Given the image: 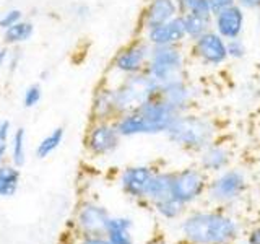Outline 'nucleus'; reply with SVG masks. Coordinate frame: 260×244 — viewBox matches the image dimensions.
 Segmentation results:
<instances>
[{
	"label": "nucleus",
	"mask_w": 260,
	"mask_h": 244,
	"mask_svg": "<svg viewBox=\"0 0 260 244\" xmlns=\"http://www.w3.org/2000/svg\"><path fill=\"white\" fill-rule=\"evenodd\" d=\"M187 244H231L239 236V223L221 210H200L187 215L181 226Z\"/></svg>",
	"instance_id": "obj_1"
},
{
	"label": "nucleus",
	"mask_w": 260,
	"mask_h": 244,
	"mask_svg": "<svg viewBox=\"0 0 260 244\" xmlns=\"http://www.w3.org/2000/svg\"><path fill=\"white\" fill-rule=\"evenodd\" d=\"M216 135L218 130L213 120L190 111L179 114L174 124L166 132L171 143L195 153H200L205 146L216 142Z\"/></svg>",
	"instance_id": "obj_2"
},
{
	"label": "nucleus",
	"mask_w": 260,
	"mask_h": 244,
	"mask_svg": "<svg viewBox=\"0 0 260 244\" xmlns=\"http://www.w3.org/2000/svg\"><path fill=\"white\" fill-rule=\"evenodd\" d=\"M114 89V106H116L117 117L122 114L138 109L145 103L159 95V83L154 81L148 73H135L124 77Z\"/></svg>",
	"instance_id": "obj_3"
},
{
	"label": "nucleus",
	"mask_w": 260,
	"mask_h": 244,
	"mask_svg": "<svg viewBox=\"0 0 260 244\" xmlns=\"http://www.w3.org/2000/svg\"><path fill=\"white\" fill-rule=\"evenodd\" d=\"M185 55L181 46H151L146 73L159 85L185 77Z\"/></svg>",
	"instance_id": "obj_4"
},
{
	"label": "nucleus",
	"mask_w": 260,
	"mask_h": 244,
	"mask_svg": "<svg viewBox=\"0 0 260 244\" xmlns=\"http://www.w3.org/2000/svg\"><path fill=\"white\" fill-rule=\"evenodd\" d=\"M247 191V176L239 168H228L208 181L207 195L215 203H233Z\"/></svg>",
	"instance_id": "obj_5"
},
{
	"label": "nucleus",
	"mask_w": 260,
	"mask_h": 244,
	"mask_svg": "<svg viewBox=\"0 0 260 244\" xmlns=\"http://www.w3.org/2000/svg\"><path fill=\"white\" fill-rule=\"evenodd\" d=\"M208 177L199 166H187L173 173V197L184 207L192 205L207 194Z\"/></svg>",
	"instance_id": "obj_6"
},
{
	"label": "nucleus",
	"mask_w": 260,
	"mask_h": 244,
	"mask_svg": "<svg viewBox=\"0 0 260 244\" xmlns=\"http://www.w3.org/2000/svg\"><path fill=\"white\" fill-rule=\"evenodd\" d=\"M138 112L143 127V135H154V134H166L177 119L179 112L165 103L159 96L153 98L148 103L140 106Z\"/></svg>",
	"instance_id": "obj_7"
},
{
	"label": "nucleus",
	"mask_w": 260,
	"mask_h": 244,
	"mask_svg": "<svg viewBox=\"0 0 260 244\" xmlns=\"http://www.w3.org/2000/svg\"><path fill=\"white\" fill-rule=\"evenodd\" d=\"M193 55L205 65V67L218 69L228 60L226 39H223L216 31L210 29L195 41H192Z\"/></svg>",
	"instance_id": "obj_8"
},
{
	"label": "nucleus",
	"mask_w": 260,
	"mask_h": 244,
	"mask_svg": "<svg viewBox=\"0 0 260 244\" xmlns=\"http://www.w3.org/2000/svg\"><path fill=\"white\" fill-rule=\"evenodd\" d=\"M150 52H151V46L145 39H138L135 43L124 47L116 55V59L112 62V69L122 77L142 73L146 70Z\"/></svg>",
	"instance_id": "obj_9"
},
{
	"label": "nucleus",
	"mask_w": 260,
	"mask_h": 244,
	"mask_svg": "<svg viewBox=\"0 0 260 244\" xmlns=\"http://www.w3.org/2000/svg\"><path fill=\"white\" fill-rule=\"evenodd\" d=\"M120 143V135L114 124L108 120H98L96 124L89 129L86 145L88 150L94 157H106L117 150Z\"/></svg>",
	"instance_id": "obj_10"
},
{
	"label": "nucleus",
	"mask_w": 260,
	"mask_h": 244,
	"mask_svg": "<svg viewBox=\"0 0 260 244\" xmlns=\"http://www.w3.org/2000/svg\"><path fill=\"white\" fill-rule=\"evenodd\" d=\"M211 29L226 41L241 38L246 29V10H242L238 4L223 8L211 16Z\"/></svg>",
	"instance_id": "obj_11"
},
{
	"label": "nucleus",
	"mask_w": 260,
	"mask_h": 244,
	"mask_svg": "<svg viewBox=\"0 0 260 244\" xmlns=\"http://www.w3.org/2000/svg\"><path fill=\"white\" fill-rule=\"evenodd\" d=\"M195 89L187 81L185 77L168 81L165 85H159V98L168 103L171 108H174L179 114L190 111V106L195 100Z\"/></svg>",
	"instance_id": "obj_12"
},
{
	"label": "nucleus",
	"mask_w": 260,
	"mask_h": 244,
	"mask_svg": "<svg viewBox=\"0 0 260 244\" xmlns=\"http://www.w3.org/2000/svg\"><path fill=\"white\" fill-rule=\"evenodd\" d=\"M145 31V41L150 46H181L187 39L182 15Z\"/></svg>",
	"instance_id": "obj_13"
},
{
	"label": "nucleus",
	"mask_w": 260,
	"mask_h": 244,
	"mask_svg": "<svg viewBox=\"0 0 260 244\" xmlns=\"http://www.w3.org/2000/svg\"><path fill=\"white\" fill-rule=\"evenodd\" d=\"M154 169L145 165L128 166L120 174V187L134 199H146V192L151 182Z\"/></svg>",
	"instance_id": "obj_14"
},
{
	"label": "nucleus",
	"mask_w": 260,
	"mask_h": 244,
	"mask_svg": "<svg viewBox=\"0 0 260 244\" xmlns=\"http://www.w3.org/2000/svg\"><path fill=\"white\" fill-rule=\"evenodd\" d=\"M109 218L111 215L104 207L98 203H85L78 211L77 222L86 236H104Z\"/></svg>",
	"instance_id": "obj_15"
},
{
	"label": "nucleus",
	"mask_w": 260,
	"mask_h": 244,
	"mask_svg": "<svg viewBox=\"0 0 260 244\" xmlns=\"http://www.w3.org/2000/svg\"><path fill=\"white\" fill-rule=\"evenodd\" d=\"M231 160H233L231 150L221 143L213 142L199 153V168H202L207 174L208 173L218 174L230 168Z\"/></svg>",
	"instance_id": "obj_16"
},
{
	"label": "nucleus",
	"mask_w": 260,
	"mask_h": 244,
	"mask_svg": "<svg viewBox=\"0 0 260 244\" xmlns=\"http://www.w3.org/2000/svg\"><path fill=\"white\" fill-rule=\"evenodd\" d=\"M181 15L176 0H150L143 13V28L150 29Z\"/></svg>",
	"instance_id": "obj_17"
},
{
	"label": "nucleus",
	"mask_w": 260,
	"mask_h": 244,
	"mask_svg": "<svg viewBox=\"0 0 260 244\" xmlns=\"http://www.w3.org/2000/svg\"><path fill=\"white\" fill-rule=\"evenodd\" d=\"M134 222L127 217H111L106 226V239L108 244H134L132 239Z\"/></svg>",
	"instance_id": "obj_18"
},
{
	"label": "nucleus",
	"mask_w": 260,
	"mask_h": 244,
	"mask_svg": "<svg viewBox=\"0 0 260 244\" xmlns=\"http://www.w3.org/2000/svg\"><path fill=\"white\" fill-rule=\"evenodd\" d=\"M169 197H173V173L154 171L148 192H146V199L151 203H156Z\"/></svg>",
	"instance_id": "obj_19"
},
{
	"label": "nucleus",
	"mask_w": 260,
	"mask_h": 244,
	"mask_svg": "<svg viewBox=\"0 0 260 244\" xmlns=\"http://www.w3.org/2000/svg\"><path fill=\"white\" fill-rule=\"evenodd\" d=\"M93 116L96 120H109L112 117H117L116 106H114L112 86L98 89L94 101H93Z\"/></svg>",
	"instance_id": "obj_20"
},
{
	"label": "nucleus",
	"mask_w": 260,
	"mask_h": 244,
	"mask_svg": "<svg viewBox=\"0 0 260 244\" xmlns=\"http://www.w3.org/2000/svg\"><path fill=\"white\" fill-rule=\"evenodd\" d=\"M182 20H184L185 36L189 41H195L211 29V18H207V16H200L195 13H184Z\"/></svg>",
	"instance_id": "obj_21"
},
{
	"label": "nucleus",
	"mask_w": 260,
	"mask_h": 244,
	"mask_svg": "<svg viewBox=\"0 0 260 244\" xmlns=\"http://www.w3.org/2000/svg\"><path fill=\"white\" fill-rule=\"evenodd\" d=\"M20 171L13 166H0V197H12L18 189Z\"/></svg>",
	"instance_id": "obj_22"
},
{
	"label": "nucleus",
	"mask_w": 260,
	"mask_h": 244,
	"mask_svg": "<svg viewBox=\"0 0 260 244\" xmlns=\"http://www.w3.org/2000/svg\"><path fill=\"white\" fill-rule=\"evenodd\" d=\"M154 210L158 211V215L162 217L165 220H177L181 218L185 207L182 205L181 202H177L174 197H169L165 200H159L156 203H153Z\"/></svg>",
	"instance_id": "obj_23"
},
{
	"label": "nucleus",
	"mask_w": 260,
	"mask_h": 244,
	"mask_svg": "<svg viewBox=\"0 0 260 244\" xmlns=\"http://www.w3.org/2000/svg\"><path fill=\"white\" fill-rule=\"evenodd\" d=\"M62 138H63V129L62 127L54 129L51 134H49L47 137H44L43 140L39 142L38 148H36V157L41 158V160L47 158L49 155H51L52 151H55L57 146L62 143Z\"/></svg>",
	"instance_id": "obj_24"
},
{
	"label": "nucleus",
	"mask_w": 260,
	"mask_h": 244,
	"mask_svg": "<svg viewBox=\"0 0 260 244\" xmlns=\"http://www.w3.org/2000/svg\"><path fill=\"white\" fill-rule=\"evenodd\" d=\"M32 24L28 21H18L13 26L5 29V41L8 44H16V43H24L32 36Z\"/></svg>",
	"instance_id": "obj_25"
},
{
	"label": "nucleus",
	"mask_w": 260,
	"mask_h": 244,
	"mask_svg": "<svg viewBox=\"0 0 260 244\" xmlns=\"http://www.w3.org/2000/svg\"><path fill=\"white\" fill-rule=\"evenodd\" d=\"M24 138H26V132L24 129L20 127L16 129V132L13 134V143H12V160L18 166H23L24 161H26V157H24Z\"/></svg>",
	"instance_id": "obj_26"
},
{
	"label": "nucleus",
	"mask_w": 260,
	"mask_h": 244,
	"mask_svg": "<svg viewBox=\"0 0 260 244\" xmlns=\"http://www.w3.org/2000/svg\"><path fill=\"white\" fill-rule=\"evenodd\" d=\"M226 51H228V59L231 60H242L247 55V46L244 43L242 36L241 38H233L226 41Z\"/></svg>",
	"instance_id": "obj_27"
},
{
	"label": "nucleus",
	"mask_w": 260,
	"mask_h": 244,
	"mask_svg": "<svg viewBox=\"0 0 260 244\" xmlns=\"http://www.w3.org/2000/svg\"><path fill=\"white\" fill-rule=\"evenodd\" d=\"M41 88L39 85H31L26 88L24 92V98H23V103H24V108H35V106L41 101Z\"/></svg>",
	"instance_id": "obj_28"
},
{
	"label": "nucleus",
	"mask_w": 260,
	"mask_h": 244,
	"mask_svg": "<svg viewBox=\"0 0 260 244\" xmlns=\"http://www.w3.org/2000/svg\"><path fill=\"white\" fill-rule=\"evenodd\" d=\"M21 12L20 10H10V12H7L2 18H0V28L2 29H7V28H10L13 26V24H16L18 21H21Z\"/></svg>",
	"instance_id": "obj_29"
},
{
	"label": "nucleus",
	"mask_w": 260,
	"mask_h": 244,
	"mask_svg": "<svg viewBox=\"0 0 260 244\" xmlns=\"http://www.w3.org/2000/svg\"><path fill=\"white\" fill-rule=\"evenodd\" d=\"M236 4L246 12H258L260 10V0H236Z\"/></svg>",
	"instance_id": "obj_30"
},
{
	"label": "nucleus",
	"mask_w": 260,
	"mask_h": 244,
	"mask_svg": "<svg viewBox=\"0 0 260 244\" xmlns=\"http://www.w3.org/2000/svg\"><path fill=\"white\" fill-rule=\"evenodd\" d=\"M236 4V0H210V5H211V12L218 13L219 10H223V8H228Z\"/></svg>",
	"instance_id": "obj_31"
},
{
	"label": "nucleus",
	"mask_w": 260,
	"mask_h": 244,
	"mask_svg": "<svg viewBox=\"0 0 260 244\" xmlns=\"http://www.w3.org/2000/svg\"><path fill=\"white\" fill-rule=\"evenodd\" d=\"M177 2V7H179V12H181V15L184 13H189L192 12L193 5L199 2V0H176Z\"/></svg>",
	"instance_id": "obj_32"
},
{
	"label": "nucleus",
	"mask_w": 260,
	"mask_h": 244,
	"mask_svg": "<svg viewBox=\"0 0 260 244\" xmlns=\"http://www.w3.org/2000/svg\"><path fill=\"white\" fill-rule=\"evenodd\" d=\"M246 244H260V226L252 228L246 236Z\"/></svg>",
	"instance_id": "obj_33"
},
{
	"label": "nucleus",
	"mask_w": 260,
	"mask_h": 244,
	"mask_svg": "<svg viewBox=\"0 0 260 244\" xmlns=\"http://www.w3.org/2000/svg\"><path fill=\"white\" fill-rule=\"evenodd\" d=\"M8 135H10V122L2 120L0 122V143H7Z\"/></svg>",
	"instance_id": "obj_34"
},
{
	"label": "nucleus",
	"mask_w": 260,
	"mask_h": 244,
	"mask_svg": "<svg viewBox=\"0 0 260 244\" xmlns=\"http://www.w3.org/2000/svg\"><path fill=\"white\" fill-rule=\"evenodd\" d=\"M81 244H108L106 236H86Z\"/></svg>",
	"instance_id": "obj_35"
},
{
	"label": "nucleus",
	"mask_w": 260,
	"mask_h": 244,
	"mask_svg": "<svg viewBox=\"0 0 260 244\" xmlns=\"http://www.w3.org/2000/svg\"><path fill=\"white\" fill-rule=\"evenodd\" d=\"M7 57H8L7 49H0V67H4V64L7 62Z\"/></svg>",
	"instance_id": "obj_36"
},
{
	"label": "nucleus",
	"mask_w": 260,
	"mask_h": 244,
	"mask_svg": "<svg viewBox=\"0 0 260 244\" xmlns=\"http://www.w3.org/2000/svg\"><path fill=\"white\" fill-rule=\"evenodd\" d=\"M5 151H7V143H0V163H2L5 157Z\"/></svg>",
	"instance_id": "obj_37"
},
{
	"label": "nucleus",
	"mask_w": 260,
	"mask_h": 244,
	"mask_svg": "<svg viewBox=\"0 0 260 244\" xmlns=\"http://www.w3.org/2000/svg\"><path fill=\"white\" fill-rule=\"evenodd\" d=\"M257 28H258V33H260V10L257 12Z\"/></svg>",
	"instance_id": "obj_38"
},
{
	"label": "nucleus",
	"mask_w": 260,
	"mask_h": 244,
	"mask_svg": "<svg viewBox=\"0 0 260 244\" xmlns=\"http://www.w3.org/2000/svg\"><path fill=\"white\" fill-rule=\"evenodd\" d=\"M231 244H233V242H231Z\"/></svg>",
	"instance_id": "obj_39"
}]
</instances>
